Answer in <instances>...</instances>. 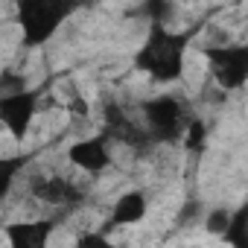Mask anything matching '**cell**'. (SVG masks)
<instances>
[{"mask_svg": "<svg viewBox=\"0 0 248 248\" xmlns=\"http://www.w3.org/2000/svg\"><path fill=\"white\" fill-rule=\"evenodd\" d=\"M30 193L44 204H76L82 190L64 175H35L30 181Z\"/></svg>", "mask_w": 248, "mask_h": 248, "instance_id": "obj_8", "label": "cell"}, {"mask_svg": "<svg viewBox=\"0 0 248 248\" xmlns=\"http://www.w3.org/2000/svg\"><path fill=\"white\" fill-rule=\"evenodd\" d=\"M184 146H187V152H204V146H207V126L199 120V117H190V123H187V132H184Z\"/></svg>", "mask_w": 248, "mask_h": 248, "instance_id": "obj_14", "label": "cell"}, {"mask_svg": "<svg viewBox=\"0 0 248 248\" xmlns=\"http://www.w3.org/2000/svg\"><path fill=\"white\" fill-rule=\"evenodd\" d=\"M53 231H56V222L53 219L15 222V225H6L3 228V233H6V239H9L12 248H44Z\"/></svg>", "mask_w": 248, "mask_h": 248, "instance_id": "obj_10", "label": "cell"}, {"mask_svg": "<svg viewBox=\"0 0 248 248\" xmlns=\"http://www.w3.org/2000/svg\"><path fill=\"white\" fill-rule=\"evenodd\" d=\"M111 140H117V143H123V146H132V149H146V146H152V138H149V132H146V126L140 129L138 123L123 111V105H117V102H108L105 105V129H102Z\"/></svg>", "mask_w": 248, "mask_h": 248, "instance_id": "obj_7", "label": "cell"}, {"mask_svg": "<svg viewBox=\"0 0 248 248\" xmlns=\"http://www.w3.org/2000/svg\"><path fill=\"white\" fill-rule=\"evenodd\" d=\"M228 222H231V207H213L204 219V231L213 236H222L228 231Z\"/></svg>", "mask_w": 248, "mask_h": 248, "instance_id": "obj_15", "label": "cell"}, {"mask_svg": "<svg viewBox=\"0 0 248 248\" xmlns=\"http://www.w3.org/2000/svg\"><path fill=\"white\" fill-rule=\"evenodd\" d=\"M140 114H143V126H146L152 143H184L190 117L178 96L158 93L140 105Z\"/></svg>", "mask_w": 248, "mask_h": 248, "instance_id": "obj_3", "label": "cell"}, {"mask_svg": "<svg viewBox=\"0 0 248 248\" xmlns=\"http://www.w3.org/2000/svg\"><path fill=\"white\" fill-rule=\"evenodd\" d=\"M222 242L233 245V248H248V199L231 210V222H228V231L219 236Z\"/></svg>", "mask_w": 248, "mask_h": 248, "instance_id": "obj_11", "label": "cell"}, {"mask_svg": "<svg viewBox=\"0 0 248 248\" xmlns=\"http://www.w3.org/2000/svg\"><path fill=\"white\" fill-rule=\"evenodd\" d=\"M76 245H79V248H88V245H111V239L102 236V233H85V236L76 239Z\"/></svg>", "mask_w": 248, "mask_h": 248, "instance_id": "obj_16", "label": "cell"}, {"mask_svg": "<svg viewBox=\"0 0 248 248\" xmlns=\"http://www.w3.org/2000/svg\"><path fill=\"white\" fill-rule=\"evenodd\" d=\"M108 140H111V138H108L105 132L96 135V138H82V140H76V143L67 146V161H70L76 170L88 172V175H99V172H105V170L111 167Z\"/></svg>", "mask_w": 248, "mask_h": 248, "instance_id": "obj_6", "label": "cell"}, {"mask_svg": "<svg viewBox=\"0 0 248 248\" xmlns=\"http://www.w3.org/2000/svg\"><path fill=\"white\" fill-rule=\"evenodd\" d=\"M24 164H27L24 155L21 158H0V199L9 196V190L18 178V170H24Z\"/></svg>", "mask_w": 248, "mask_h": 248, "instance_id": "obj_13", "label": "cell"}, {"mask_svg": "<svg viewBox=\"0 0 248 248\" xmlns=\"http://www.w3.org/2000/svg\"><path fill=\"white\" fill-rule=\"evenodd\" d=\"M202 56L207 62L210 79L222 91H239L248 85V41L236 44H204Z\"/></svg>", "mask_w": 248, "mask_h": 248, "instance_id": "obj_4", "label": "cell"}, {"mask_svg": "<svg viewBox=\"0 0 248 248\" xmlns=\"http://www.w3.org/2000/svg\"><path fill=\"white\" fill-rule=\"evenodd\" d=\"M15 21L21 27L24 47H44L79 9L85 0H12Z\"/></svg>", "mask_w": 248, "mask_h": 248, "instance_id": "obj_2", "label": "cell"}, {"mask_svg": "<svg viewBox=\"0 0 248 248\" xmlns=\"http://www.w3.org/2000/svg\"><path fill=\"white\" fill-rule=\"evenodd\" d=\"M196 210H199V202H190V207H184V210L178 213V225H184V219L190 222V219L196 216Z\"/></svg>", "mask_w": 248, "mask_h": 248, "instance_id": "obj_17", "label": "cell"}, {"mask_svg": "<svg viewBox=\"0 0 248 248\" xmlns=\"http://www.w3.org/2000/svg\"><path fill=\"white\" fill-rule=\"evenodd\" d=\"M193 35H196V30L172 32L164 24H149V35L140 44V50L135 53V67L158 85L181 82L184 56H187V47H190Z\"/></svg>", "mask_w": 248, "mask_h": 248, "instance_id": "obj_1", "label": "cell"}, {"mask_svg": "<svg viewBox=\"0 0 248 248\" xmlns=\"http://www.w3.org/2000/svg\"><path fill=\"white\" fill-rule=\"evenodd\" d=\"M140 12H143V18L149 24H164L167 27L170 18H172V12H175V6H172V0H143Z\"/></svg>", "mask_w": 248, "mask_h": 248, "instance_id": "obj_12", "label": "cell"}, {"mask_svg": "<svg viewBox=\"0 0 248 248\" xmlns=\"http://www.w3.org/2000/svg\"><path fill=\"white\" fill-rule=\"evenodd\" d=\"M38 99H41V88L6 91L0 96V123L15 140H24L30 135L32 120L38 114Z\"/></svg>", "mask_w": 248, "mask_h": 248, "instance_id": "obj_5", "label": "cell"}, {"mask_svg": "<svg viewBox=\"0 0 248 248\" xmlns=\"http://www.w3.org/2000/svg\"><path fill=\"white\" fill-rule=\"evenodd\" d=\"M149 213V196L143 190H129L123 193L114 207H111V216L105 219V228H126V225H138L143 222Z\"/></svg>", "mask_w": 248, "mask_h": 248, "instance_id": "obj_9", "label": "cell"}]
</instances>
